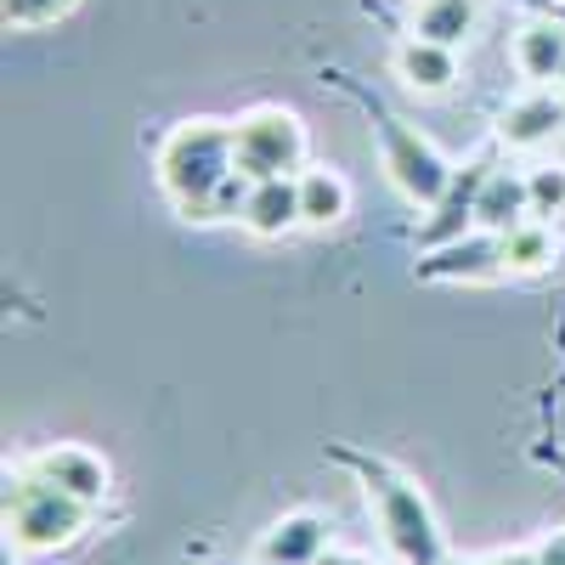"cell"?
<instances>
[{"label":"cell","mask_w":565,"mask_h":565,"mask_svg":"<svg viewBox=\"0 0 565 565\" xmlns=\"http://www.w3.org/2000/svg\"><path fill=\"white\" fill-rule=\"evenodd\" d=\"M232 170L238 153H232V125L221 119H181L159 148V186L186 221H215V193L232 181Z\"/></svg>","instance_id":"6da1fadb"},{"label":"cell","mask_w":565,"mask_h":565,"mask_svg":"<svg viewBox=\"0 0 565 565\" xmlns=\"http://www.w3.org/2000/svg\"><path fill=\"white\" fill-rule=\"evenodd\" d=\"M356 469L367 481L373 509H380V532H385L391 554L402 565H441L447 548H441V532L430 521V503L418 498V487L402 481L396 469H385V463H367V458H356Z\"/></svg>","instance_id":"7a4b0ae2"},{"label":"cell","mask_w":565,"mask_h":565,"mask_svg":"<svg viewBox=\"0 0 565 565\" xmlns=\"http://www.w3.org/2000/svg\"><path fill=\"white\" fill-rule=\"evenodd\" d=\"M85 509L90 503H79L63 487H52L40 469H23V476L12 481V492H7V532L23 548H57V543H68L85 526Z\"/></svg>","instance_id":"3957f363"},{"label":"cell","mask_w":565,"mask_h":565,"mask_svg":"<svg viewBox=\"0 0 565 565\" xmlns=\"http://www.w3.org/2000/svg\"><path fill=\"white\" fill-rule=\"evenodd\" d=\"M232 153H238V170L249 181L266 175H300L306 159V130L289 108H255L232 125Z\"/></svg>","instance_id":"277c9868"},{"label":"cell","mask_w":565,"mask_h":565,"mask_svg":"<svg viewBox=\"0 0 565 565\" xmlns=\"http://www.w3.org/2000/svg\"><path fill=\"white\" fill-rule=\"evenodd\" d=\"M380 141H385V170L396 181V193L418 210H430L447 199V186H452V164L424 141L418 130H407L402 119H380Z\"/></svg>","instance_id":"5b68a950"},{"label":"cell","mask_w":565,"mask_h":565,"mask_svg":"<svg viewBox=\"0 0 565 565\" xmlns=\"http://www.w3.org/2000/svg\"><path fill=\"white\" fill-rule=\"evenodd\" d=\"M498 271H503V244H498V232H481V226L441 249H424L418 260V277H430V282H487Z\"/></svg>","instance_id":"8992f818"},{"label":"cell","mask_w":565,"mask_h":565,"mask_svg":"<svg viewBox=\"0 0 565 565\" xmlns=\"http://www.w3.org/2000/svg\"><path fill=\"white\" fill-rule=\"evenodd\" d=\"M487 170H492V164H463V170H452L447 199H441V204H430L436 215L418 226V249H441V244L463 238V232L476 226V193H481Z\"/></svg>","instance_id":"52a82bcc"},{"label":"cell","mask_w":565,"mask_h":565,"mask_svg":"<svg viewBox=\"0 0 565 565\" xmlns=\"http://www.w3.org/2000/svg\"><path fill=\"white\" fill-rule=\"evenodd\" d=\"M255 238H282V232L306 226L300 221V175H266V181H249V199H244V215H238Z\"/></svg>","instance_id":"ba28073f"},{"label":"cell","mask_w":565,"mask_h":565,"mask_svg":"<svg viewBox=\"0 0 565 565\" xmlns=\"http://www.w3.org/2000/svg\"><path fill=\"white\" fill-rule=\"evenodd\" d=\"M328 554V521L322 514H282L260 537V565H317Z\"/></svg>","instance_id":"9c48e42d"},{"label":"cell","mask_w":565,"mask_h":565,"mask_svg":"<svg viewBox=\"0 0 565 565\" xmlns=\"http://www.w3.org/2000/svg\"><path fill=\"white\" fill-rule=\"evenodd\" d=\"M34 469L79 503H103V492H108V463L97 452H85V447H57V452L34 458Z\"/></svg>","instance_id":"30bf717a"},{"label":"cell","mask_w":565,"mask_h":565,"mask_svg":"<svg viewBox=\"0 0 565 565\" xmlns=\"http://www.w3.org/2000/svg\"><path fill=\"white\" fill-rule=\"evenodd\" d=\"M532 215V193H526V175H514V170H487L481 181V193H476V226L481 232H503L509 226H521Z\"/></svg>","instance_id":"8fae6325"},{"label":"cell","mask_w":565,"mask_h":565,"mask_svg":"<svg viewBox=\"0 0 565 565\" xmlns=\"http://www.w3.org/2000/svg\"><path fill=\"white\" fill-rule=\"evenodd\" d=\"M565 125V103H559V90L548 97V90H537V97H521V103H509L503 119H498V141L503 148H543V141Z\"/></svg>","instance_id":"7c38bea8"},{"label":"cell","mask_w":565,"mask_h":565,"mask_svg":"<svg viewBox=\"0 0 565 565\" xmlns=\"http://www.w3.org/2000/svg\"><path fill=\"white\" fill-rule=\"evenodd\" d=\"M396 74L407 90H424V97H441V90H452L458 79V52L452 45H436V40H402L396 52Z\"/></svg>","instance_id":"4fadbf2b"},{"label":"cell","mask_w":565,"mask_h":565,"mask_svg":"<svg viewBox=\"0 0 565 565\" xmlns=\"http://www.w3.org/2000/svg\"><path fill=\"white\" fill-rule=\"evenodd\" d=\"M476 18H481V7L476 0H418L413 7V34L418 40H436V45H458L476 34Z\"/></svg>","instance_id":"5bb4252c"},{"label":"cell","mask_w":565,"mask_h":565,"mask_svg":"<svg viewBox=\"0 0 565 565\" xmlns=\"http://www.w3.org/2000/svg\"><path fill=\"white\" fill-rule=\"evenodd\" d=\"M514 68H521L526 79H559V68H565V29L548 23V18L526 23L521 34H514Z\"/></svg>","instance_id":"9a60e30c"},{"label":"cell","mask_w":565,"mask_h":565,"mask_svg":"<svg viewBox=\"0 0 565 565\" xmlns=\"http://www.w3.org/2000/svg\"><path fill=\"white\" fill-rule=\"evenodd\" d=\"M351 210V186L334 170H300V221L306 226H334Z\"/></svg>","instance_id":"2e32d148"},{"label":"cell","mask_w":565,"mask_h":565,"mask_svg":"<svg viewBox=\"0 0 565 565\" xmlns=\"http://www.w3.org/2000/svg\"><path fill=\"white\" fill-rule=\"evenodd\" d=\"M498 244H503V271H543V266H554V226L537 221V215H526L521 226H509Z\"/></svg>","instance_id":"e0dca14e"},{"label":"cell","mask_w":565,"mask_h":565,"mask_svg":"<svg viewBox=\"0 0 565 565\" xmlns=\"http://www.w3.org/2000/svg\"><path fill=\"white\" fill-rule=\"evenodd\" d=\"M526 193H532V215H537V221L565 215V164H537V170H526Z\"/></svg>","instance_id":"ac0fdd59"},{"label":"cell","mask_w":565,"mask_h":565,"mask_svg":"<svg viewBox=\"0 0 565 565\" xmlns=\"http://www.w3.org/2000/svg\"><path fill=\"white\" fill-rule=\"evenodd\" d=\"M0 12H7V23L18 29H45L74 12V0H0Z\"/></svg>","instance_id":"d6986e66"},{"label":"cell","mask_w":565,"mask_h":565,"mask_svg":"<svg viewBox=\"0 0 565 565\" xmlns=\"http://www.w3.org/2000/svg\"><path fill=\"white\" fill-rule=\"evenodd\" d=\"M532 559H537V565H565V532H554V537H543Z\"/></svg>","instance_id":"ffe728a7"},{"label":"cell","mask_w":565,"mask_h":565,"mask_svg":"<svg viewBox=\"0 0 565 565\" xmlns=\"http://www.w3.org/2000/svg\"><path fill=\"white\" fill-rule=\"evenodd\" d=\"M481 565H537L532 554H492V559H481Z\"/></svg>","instance_id":"44dd1931"},{"label":"cell","mask_w":565,"mask_h":565,"mask_svg":"<svg viewBox=\"0 0 565 565\" xmlns=\"http://www.w3.org/2000/svg\"><path fill=\"white\" fill-rule=\"evenodd\" d=\"M317 565H367V559H356V554H322Z\"/></svg>","instance_id":"7402d4cb"},{"label":"cell","mask_w":565,"mask_h":565,"mask_svg":"<svg viewBox=\"0 0 565 565\" xmlns=\"http://www.w3.org/2000/svg\"><path fill=\"white\" fill-rule=\"evenodd\" d=\"M554 90H559V103H565V68H559V79H554Z\"/></svg>","instance_id":"603a6c76"}]
</instances>
